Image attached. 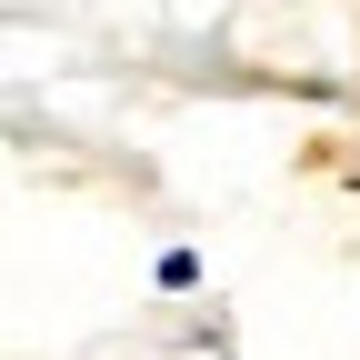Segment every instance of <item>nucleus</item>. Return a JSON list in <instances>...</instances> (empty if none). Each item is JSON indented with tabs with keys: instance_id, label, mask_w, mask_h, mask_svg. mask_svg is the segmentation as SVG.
<instances>
[{
	"instance_id": "f257e3e1",
	"label": "nucleus",
	"mask_w": 360,
	"mask_h": 360,
	"mask_svg": "<svg viewBox=\"0 0 360 360\" xmlns=\"http://www.w3.org/2000/svg\"><path fill=\"white\" fill-rule=\"evenodd\" d=\"M150 290H160V300H191V290H200V250H191V240H170V250L150 260Z\"/></svg>"
}]
</instances>
